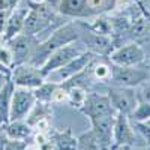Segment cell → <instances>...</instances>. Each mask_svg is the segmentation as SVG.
Returning a JSON list of instances; mask_svg holds the SVG:
<instances>
[{
  "mask_svg": "<svg viewBox=\"0 0 150 150\" xmlns=\"http://www.w3.org/2000/svg\"><path fill=\"white\" fill-rule=\"evenodd\" d=\"M80 35H81V30H78L77 24H74V23L57 27L48 39H45L42 44H39L35 48V51H33V54H32V57L27 63H30L36 68H41L53 51H56L57 48L63 47L66 44L78 41Z\"/></svg>",
  "mask_w": 150,
  "mask_h": 150,
  "instance_id": "6da1fadb",
  "label": "cell"
},
{
  "mask_svg": "<svg viewBox=\"0 0 150 150\" xmlns=\"http://www.w3.org/2000/svg\"><path fill=\"white\" fill-rule=\"evenodd\" d=\"M95 59V53L86 50L84 53H81L80 56H77L74 60H71L69 63H66L65 66H62L53 72H50L45 80L47 81H51V83H56V84H62V83H66L68 80L77 77L80 75L84 69H87L92 62Z\"/></svg>",
  "mask_w": 150,
  "mask_h": 150,
  "instance_id": "7a4b0ae2",
  "label": "cell"
},
{
  "mask_svg": "<svg viewBox=\"0 0 150 150\" xmlns=\"http://www.w3.org/2000/svg\"><path fill=\"white\" fill-rule=\"evenodd\" d=\"M86 50L87 48H86V45L83 42L78 44L77 41H75V42L66 44V45L57 48L56 51H53L51 54H50L48 59L45 60V63L39 69L42 71V74L47 77L50 72H53V71H56V69H59L62 66H65L66 63H69V62L74 60L77 56H80L81 53H84Z\"/></svg>",
  "mask_w": 150,
  "mask_h": 150,
  "instance_id": "3957f363",
  "label": "cell"
},
{
  "mask_svg": "<svg viewBox=\"0 0 150 150\" xmlns=\"http://www.w3.org/2000/svg\"><path fill=\"white\" fill-rule=\"evenodd\" d=\"M36 102V96L32 89L14 87L11 99V120H26Z\"/></svg>",
  "mask_w": 150,
  "mask_h": 150,
  "instance_id": "277c9868",
  "label": "cell"
},
{
  "mask_svg": "<svg viewBox=\"0 0 150 150\" xmlns=\"http://www.w3.org/2000/svg\"><path fill=\"white\" fill-rule=\"evenodd\" d=\"M116 114L96 116L89 119L92 123V134L99 146V150H112V128H114Z\"/></svg>",
  "mask_w": 150,
  "mask_h": 150,
  "instance_id": "5b68a950",
  "label": "cell"
},
{
  "mask_svg": "<svg viewBox=\"0 0 150 150\" xmlns=\"http://www.w3.org/2000/svg\"><path fill=\"white\" fill-rule=\"evenodd\" d=\"M11 81L14 83L15 87H24V89H38L45 81V75L39 68H36L30 63L17 65L12 71Z\"/></svg>",
  "mask_w": 150,
  "mask_h": 150,
  "instance_id": "8992f818",
  "label": "cell"
},
{
  "mask_svg": "<svg viewBox=\"0 0 150 150\" xmlns=\"http://www.w3.org/2000/svg\"><path fill=\"white\" fill-rule=\"evenodd\" d=\"M149 72L137 66L111 65V80L123 87H137L149 81Z\"/></svg>",
  "mask_w": 150,
  "mask_h": 150,
  "instance_id": "52a82bcc",
  "label": "cell"
},
{
  "mask_svg": "<svg viewBox=\"0 0 150 150\" xmlns=\"http://www.w3.org/2000/svg\"><path fill=\"white\" fill-rule=\"evenodd\" d=\"M107 96L110 98L114 110L125 116H131V112L138 104V98H137L134 87H112V89H108Z\"/></svg>",
  "mask_w": 150,
  "mask_h": 150,
  "instance_id": "ba28073f",
  "label": "cell"
},
{
  "mask_svg": "<svg viewBox=\"0 0 150 150\" xmlns=\"http://www.w3.org/2000/svg\"><path fill=\"white\" fill-rule=\"evenodd\" d=\"M135 144V128L129 119V116H125L117 112L112 128V149H128Z\"/></svg>",
  "mask_w": 150,
  "mask_h": 150,
  "instance_id": "9c48e42d",
  "label": "cell"
},
{
  "mask_svg": "<svg viewBox=\"0 0 150 150\" xmlns=\"http://www.w3.org/2000/svg\"><path fill=\"white\" fill-rule=\"evenodd\" d=\"M144 59H146L144 50L137 42H131L123 47H119L110 54L111 63L119 66H138Z\"/></svg>",
  "mask_w": 150,
  "mask_h": 150,
  "instance_id": "30bf717a",
  "label": "cell"
},
{
  "mask_svg": "<svg viewBox=\"0 0 150 150\" xmlns=\"http://www.w3.org/2000/svg\"><path fill=\"white\" fill-rule=\"evenodd\" d=\"M8 44L12 51V56H14V66L27 63L36 48L33 42V36L26 33H18L11 41H8Z\"/></svg>",
  "mask_w": 150,
  "mask_h": 150,
  "instance_id": "8fae6325",
  "label": "cell"
},
{
  "mask_svg": "<svg viewBox=\"0 0 150 150\" xmlns=\"http://www.w3.org/2000/svg\"><path fill=\"white\" fill-rule=\"evenodd\" d=\"M81 111L84 114L92 119L96 116H105V114H116V110L112 107L110 98L107 95H99V93H89L87 92L86 102L81 107Z\"/></svg>",
  "mask_w": 150,
  "mask_h": 150,
  "instance_id": "7c38bea8",
  "label": "cell"
},
{
  "mask_svg": "<svg viewBox=\"0 0 150 150\" xmlns=\"http://www.w3.org/2000/svg\"><path fill=\"white\" fill-rule=\"evenodd\" d=\"M83 36V44L86 45V48L89 51L95 53V54H105L108 53V50L111 48L112 42L111 39L107 36V35H99V33H95L92 32L90 29L87 32H81L80 38Z\"/></svg>",
  "mask_w": 150,
  "mask_h": 150,
  "instance_id": "4fadbf2b",
  "label": "cell"
},
{
  "mask_svg": "<svg viewBox=\"0 0 150 150\" xmlns=\"http://www.w3.org/2000/svg\"><path fill=\"white\" fill-rule=\"evenodd\" d=\"M29 14V8H15L12 11V14L8 17L6 21V27L3 32V39L5 41H11L14 36H17L18 33L23 32L24 27V21H26V17Z\"/></svg>",
  "mask_w": 150,
  "mask_h": 150,
  "instance_id": "5bb4252c",
  "label": "cell"
},
{
  "mask_svg": "<svg viewBox=\"0 0 150 150\" xmlns=\"http://www.w3.org/2000/svg\"><path fill=\"white\" fill-rule=\"evenodd\" d=\"M3 132L8 140L26 141L29 137L35 134V129L27 120H11L8 125L3 126Z\"/></svg>",
  "mask_w": 150,
  "mask_h": 150,
  "instance_id": "9a60e30c",
  "label": "cell"
},
{
  "mask_svg": "<svg viewBox=\"0 0 150 150\" xmlns=\"http://www.w3.org/2000/svg\"><path fill=\"white\" fill-rule=\"evenodd\" d=\"M14 87V83L9 80L6 86L0 90V128H3L11 120V99Z\"/></svg>",
  "mask_w": 150,
  "mask_h": 150,
  "instance_id": "2e32d148",
  "label": "cell"
},
{
  "mask_svg": "<svg viewBox=\"0 0 150 150\" xmlns=\"http://www.w3.org/2000/svg\"><path fill=\"white\" fill-rule=\"evenodd\" d=\"M57 9L65 17H86V15H89L87 0H62Z\"/></svg>",
  "mask_w": 150,
  "mask_h": 150,
  "instance_id": "e0dca14e",
  "label": "cell"
},
{
  "mask_svg": "<svg viewBox=\"0 0 150 150\" xmlns=\"http://www.w3.org/2000/svg\"><path fill=\"white\" fill-rule=\"evenodd\" d=\"M53 144L59 150H78V140L71 132H57L53 137Z\"/></svg>",
  "mask_w": 150,
  "mask_h": 150,
  "instance_id": "ac0fdd59",
  "label": "cell"
},
{
  "mask_svg": "<svg viewBox=\"0 0 150 150\" xmlns=\"http://www.w3.org/2000/svg\"><path fill=\"white\" fill-rule=\"evenodd\" d=\"M128 33L134 38V39L147 38V36L150 35V21H149L147 18H144V17L137 18L135 21H132Z\"/></svg>",
  "mask_w": 150,
  "mask_h": 150,
  "instance_id": "d6986e66",
  "label": "cell"
},
{
  "mask_svg": "<svg viewBox=\"0 0 150 150\" xmlns=\"http://www.w3.org/2000/svg\"><path fill=\"white\" fill-rule=\"evenodd\" d=\"M59 84L56 83H51V81H44V84H41L38 89H35V96H36V101L38 102H42V104H50L53 102V95H54V90Z\"/></svg>",
  "mask_w": 150,
  "mask_h": 150,
  "instance_id": "ffe728a7",
  "label": "cell"
},
{
  "mask_svg": "<svg viewBox=\"0 0 150 150\" xmlns=\"http://www.w3.org/2000/svg\"><path fill=\"white\" fill-rule=\"evenodd\" d=\"M132 123H144L150 119V102L149 101H143L138 102L135 107V110L131 112L129 116Z\"/></svg>",
  "mask_w": 150,
  "mask_h": 150,
  "instance_id": "44dd1931",
  "label": "cell"
},
{
  "mask_svg": "<svg viewBox=\"0 0 150 150\" xmlns=\"http://www.w3.org/2000/svg\"><path fill=\"white\" fill-rule=\"evenodd\" d=\"M68 89V87H66ZM68 93H69V101L74 107H77L78 110H81V107L84 105L86 102V98H87V92L84 89H81L80 86H72L68 89Z\"/></svg>",
  "mask_w": 150,
  "mask_h": 150,
  "instance_id": "7402d4cb",
  "label": "cell"
},
{
  "mask_svg": "<svg viewBox=\"0 0 150 150\" xmlns=\"http://www.w3.org/2000/svg\"><path fill=\"white\" fill-rule=\"evenodd\" d=\"M0 66L8 72L14 66V56H12L9 45L6 44H0Z\"/></svg>",
  "mask_w": 150,
  "mask_h": 150,
  "instance_id": "603a6c76",
  "label": "cell"
},
{
  "mask_svg": "<svg viewBox=\"0 0 150 150\" xmlns=\"http://www.w3.org/2000/svg\"><path fill=\"white\" fill-rule=\"evenodd\" d=\"M93 74L98 80L101 81H105V80H110L111 77V66L105 65V63H98L93 69Z\"/></svg>",
  "mask_w": 150,
  "mask_h": 150,
  "instance_id": "cb8c5ba5",
  "label": "cell"
},
{
  "mask_svg": "<svg viewBox=\"0 0 150 150\" xmlns=\"http://www.w3.org/2000/svg\"><path fill=\"white\" fill-rule=\"evenodd\" d=\"M69 101V93H68V89L63 86H57L56 90H54V95H53V102L56 104H62V102H68Z\"/></svg>",
  "mask_w": 150,
  "mask_h": 150,
  "instance_id": "d4e9b609",
  "label": "cell"
},
{
  "mask_svg": "<svg viewBox=\"0 0 150 150\" xmlns=\"http://www.w3.org/2000/svg\"><path fill=\"white\" fill-rule=\"evenodd\" d=\"M132 125H134L135 131L144 138L146 144L150 146V126H149V125L147 123H132Z\"/></svg>",
  "mask_w": 150,
  "mask_h": 150,
  "instance_id": "484cf974",
  "label": "cell"
},
{
  "mask_svg": "<svg viewBox=\"0 0 150 150\" xmlns=\"http://www.w3.org/2000/svg\"><path fill=\"white\" fill-rule=\"evenodd\" d=\"M27 141H21V140H8L3 150H26Z\"/></svg>",
  "mask_w": 150,
  "mask_h": 150,
  "instance_id": "4316f807",
  "label": "cell"
},
{
  "mask_svg": "<svg viewBox=\"0 0 150 150\" xmlns=\"http://www.w3.org/2000/svg\"><path fill=\"white\" fill-rule=\"evenodd\" d=\"M8 17H9V15H6V12H5L3 8H2V9H0V35H3V32H5Z\"/></svg>",
  "mask_w": 150,
  "mask_h": 150,
  "instance_id": "83f0119b",
  "label": "cell"
},
{
  "mask_svg": "<svg viewBox=\"0 0 150 150\" xmlns=\"http://www.w3.org/2000/svg\"><path fill=\"white\" fill-rule=\"evenodd\" d=\"M105 0H87V6H89V9L95 11V9H99L102 5H104Z\"/></svg>",
  "mask_w": 150,
  "mask_h": 150,
  "instance_id": "f1b7e54d",
  "label": "cell"
},
{
  "mask_svg": "<svg viewBox=\"0 0 150 150\" xmlns=\"http://www.w3.org/2000/svg\"><path fill=\"white\" fill-rule=\"evenodd\" d=\"M8 81H9V74H6V72H3L2 69H0V90L6 86Z\"/></svg>",
  "mask_w": 150,
  "mask_h": 150,
  "instance_id": "f546056e",
  "label": "cell"
},
{
  "mask_svg": "<svg viewBox=\"0 0 150 150\" xmlns=\"http://www.w3.org/2000/svg\"><path fill=\"white\" fill-rule=\"evenodd\" d=\"M44 2H45L47 5H50V6H53V8H59V5H60L62 0H44Z\"/></svg>",
  "mask_w": 150,
  "mask_h": 150,
  "instance_id": "4dcf8cb0",
  "label": "cell"
},
{
  "mask_svg": "<svg viewBox=\"0 0 150 150\" xmlns=\"http://www.w3.org/2000/svg\"><path fill=\"white\" fill-rule=\"evenodd\" d=\"M144 93H146V101H149V102H150V83L147 84V87H146Z\"/></svg>",
  "mask_w": 150,
  "mask_h": 150,
  "instance_id": "1f68e13d",
  "label": "cell"
},
{
  "mask_svg": "<svg viewBox=\"0 0 150 150\" xmlns=\"http://www.w3.org/2000/svg\"><path fill=\"white\" fill-rule=\"evenodd\" d=\"M26 150H42V149H41L39 146H36V144L33 143V144H30V146L27 144V147H26Z\"/></svg>",
  "mask_w": 150,
  "mask_h": 150,
  "instance_id": "d6a6232c",
  "label": "cell"
},
{
  "mask_svg": "<svg viewBox=\"0 0 150 150\" xmlns=\"http://www.w3.org/2000/svg\"><path fill=\"white\" fill-rule=\"evenodd\" d=\"M129 149V147H128ZM129 150H150V146H146V147H137V149H129Z\"/></svg>",
  "mask_w": 150,
  "mask_h": 150,
  "instance_id": "836d02e7",
  "label": "cell"
},
{
  "mask_svg": "<svg viewBox=\"0 0 150 150\" xmlns=\"http://www.w3.org/2000/svg\"><path fill=\"white\" fill-rule=\"evenodd\" d=\"M144 5H146V8L150 11V0H144Z\"/></svg>",
  "mask_w": 150,
  "mask_h": 150,
  "instance_id": "e575fe53",
  "label": "cell"
},
{
  "mask_svg": "<svg viewBox=\"0 0 150 150\" xmlns=\"http://www.w3.org/2000/svg\"><path fill=\"white\" fill-rule=\"evenodd\" d=\"M144 123H147V125H149V126H150V119H149L147 122H144Z\"/></svg>",
  "mask_w": 150,
  "mask_h": 150,
  "instance_id": "d590c367",
  "label": "cell"
},
{
  "mask_svg": "<svg viewBox=\"0 0 150 150\" xmlns=\"http://www.w3.org/2000/svg\"><path fill=\"white\" fill-rule=\"evenodd\" d=\"M53 150H59V149H56V147H54V149H53Z\"/></svg>",
  "mask_w": 150,
  "mask_h": 150,
  "instance_id": "8d00e7d4",
  "label": "cell"
}]
</instances>
